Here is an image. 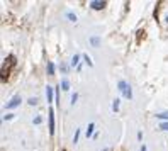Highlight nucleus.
<instances>
[{
  "label": "nucleus",
  "instance_id": "9",
  "mask_svg": "<svg viewBox=\"0 0 168 151\" xmlns=\"http://www.w3.org/2000/svg\"><path fill=\"white\" fill-rule=\"evenodd\" d=\"M112 111H114V112L119 111V99H116V100L112 102Z\"/></svg>",
  "mask_w": 168,
  "mask_h": 151
},
{
  "label": "nucleus",
  "instance_id": "5",
  "mask_svg": "<svg viewBox=\"0 0 168 151\" xmlns=\"http://www.w3.org/2000/svg\"><path fill=\"white\" fill-rule=\"evenodd\" d=\"M46 99H48V104L53 102V89L51 87H46Z\"/></svg>",
  "mask_w": 168,
  "mask_h": 151
},
{
  "label": "nucleus",
  "instance_id": "21",
  "mask_svg": "<svg viewBox=\"0 0 168 151\" xmlns=\"http://www.w3.org/2000/svg\"><path fill=\"white\" fill-rule=\"evenodd\" d=\"M141 151H146V148H144V146H143V148H141Z\"/></svg>",
  "mask_w": 168,
  "mask_h": 151
},
{
  "label": "nucleus",
  "instance_id": "7",
  "mask_svg": "<svg viewBox=\"0 0 168 151\" xmlns=\"http://www.w3.org/2000/svg\"><path fill=\"white\" fill-rule=\"evenodd\" d=\"M59 87H61L63 90H70V81H68V80H66V78H65V80L61 81V85H59Z\"/></svg>",
  "mask_w": 168,
  "mask_h": 151
},
{
  "label": "nucleus",
  "instance_id": "14",
  "mask_svg": "<svg viewBox=\"0 0 168 151\" xmlns=\"http://www.w3.org/2000/svg\"><path fill=\"white\" fill-rule=\"evenodd\" d=\"M160 129H163V131H168V121H166V122H161V124H160Z\"/></svg>",
  "mask_w": 168,
  "mask_h": 151
},
{
  "label": "nucleus",
  "instance_id": "17",
  "mask_svg": "<svg viewBox=\"0 0 168 151\" xmlns=\"http://www.w3.org/2000/svg\"><path fill=\"white\" fill-rule=\"evenodd\" d=\"M78 136H80V131H77V133H75V138H73L75 143H78Z\"/></svg>",
  "mask_w": 168,
  "mask_h": 151
},
{
  "label": "nucleus",
  "instance_id": "3",
  "mask_svg": "<svg viewBox=\"0 0 168 151\" xmlns=\"http://www.w3.org/2000/svg\"><path fill=\"white\" fill-rule=\"evenodd\" d=\"M105 5H107L105 2H99V0H94V2H90V7L94 9V10H102Z\"/></svg>",
  "mask_w": 168,
  "mask_h": 151
},
{
  "label": "nucleus",
  "instance_id": "13",
  "mask_svg": "<svg viewBox=\"0 0 168 151\" xmlns=\"http://www.w3.org/2000/svg\"><path fill=\"white\" fill-rule=\"evenodd\" d=\"M78 59H80V56H78V55H75L73 58H71V65H73V66H75V65H78Z\"/></svg>",
  "mask_w": 168,
  "mask_h": 151
},
{
  "label": "nucleus",
  "instance_id": "1",
  "mask_svg": "<svg viewBox=\"0 0 168 151\" xmlns=\"http://www.w3.org/2000/svg\"><path fill=\"white\" fill-rule=\"evenodd\" d=\"M119 90L124 93L126 99H131V97H132V90H131V87H129L126 81H119Z\"/></svg>",
  "mask_w": 168,
  "mask_h": 151
},
{
  "label": "nucleus",
  "instance_id": "4",
  "mask_svg": "<svg viewBox=\"0 0 168 151\" xmlns=\"http://www.w3.org/2000/svg\"><path fill=\"white\" fill-rule=\"evenodd\" d=\"M21 104V97L19 95H15V97H12V100L7 104V109H15V107Z\"/></svg>",
  "mask_w": 168,
  "mask_h": 151
},
{
  "label": "nucleus",
  "instance_id": "19",
  "mask_svg": "<svg viewBox=\"0 0 168 151\" xmlns=\"http://www.w3.org/2000/svg\"><path fill=\"white\" fill-rule=\"evenodd\" d=\"M12 117H14V115H12V114H9V115H4V119H5V121H10Z\"/></svg>",
  "mask_w": 168,
  "mask_h": 151
},
{
  "label": "nucleus",
  "instance_id": "20",
  "mask_svg": "<svg viewBox=\"0 0 168 151\" xmlns=\"http://www.w3.org/2000/svg\"><path fill=\"white\" fill-rule=\"evenodd\" d=\"M41 121H43L41 117H36V119H34V122H36V124H41Z\"/></svg>",
  "mask_w": 168,
  "mask_h": 151
},
{
  "label": "nucleus",
  "instance_id": "22",
  "mask_svg": "<svg viewBox=\"0 0 168 151\" xmlns=\"http://www.w3.org/2000/svg\"><path fill=\"white\" fill-rule=\"evenodd\" d=\"M166 22H168V15H166Z\"/></svg>",
  "mask_w": 168,
  "mask_h": 151
},
{
  "label": "nucleus",
  "instance_id": "11",
  "mask_svg": "<svg viewBox=\"0 0 168 151\" xmlns=\"http://www.w3.org/2000/svg\"><path fill=\"white\" fill-rule=\"evenodd\" d=\"M66 17H68L70 21H71V22H75V21H77V15L71 14V12H68V14H66Z\"/></svg>",
  "mask_w": 168,
  "mask_h": 151
},
{
  "label": "nucleus",
  "instance_id": "16",
  "mask_svg": "<svg viewBox=\"0 0 168 151\" xmlns=\"http://www.w3.org/2000/svg\"><path fill=\"white\" fill-rule=\"evenodd\" d=\"M29 104H31V105H36V104H37V99H36V97H34V99H29Z\"/></svg>",
  "mask_w": 168,
  "mask_h": 151
},
{
  "label": "nucleus",
  "instance_id": "10",
  "mask_svg": "<svg viewBox=\"0 0 168 151\" xmlns=\"http://www.w3.org/2000/svg\"><path fill=\"white\" fill-rule=\"evenodd\" d=\"M83 59H85V63H87L88 66H94V63H92V59H90V56H88V55H83Z\"/></svg>",
  "mask_w": 168,
  "mask_h": 151
},
{
  "label": "nucleus",
  "instance_id": "2",
  "mask_svg": "<svg viewBox=\"0 0 168 151\" xmlns=\"http://www.w3.org/2000/svg\"><path fill=\"white\" fill-rule=\"evenodd\" d=\"M49 133L55 134V111L49 109Z\"/></svg>",
  "mask_w": 168,
  "mask_h": 151
},
{
  "label": "nucleus",
  "instance_id": "12",
  "mask_svg": "<svg viewBox=\"0 0 168 151\" xmlns=\"http://www.w3.org/2000/svg\"><path fill=\"white\" fill-rule=\"evenodd\" d=\"M158 119H168V112H160V114H156Z\"/></svg>",
  "mask_w": 168,
  "mask_h": 151
},
{
  "label": "nucleus",
  "instance_id": "18",
  "mask_svg": "<svg viewBox=\"0 0 168 151\" xmlns=\"http://www.w3.org/2000/svg\"><path fill=\"white\" fill-rule=\"evenodd\" d=\"M92 44L97 46V44H99V39H97V37H92Z\"/></svg>",
  "mask_w": 168,
  "mask_h": 151
},
{
  "label": "nucleus",
  "instance_id": "15",
  "mask_svg": "<svg viewBox=\"0 0 168 151\" xmlns=\"http://www.w3.org/2000/svg\"><path fill=\"white\" fill-rule=\"evenodd\" d=\"M77 100H78V95H77V93H73V95H71V104H75Z\"/></svg>",
  "mask_w": 168,
  "mask_h": 151
},
{
  "label": "nucleus",
  "instance_id": "8",
  "mask_svg": "<svg viewBox=\"0 0 168 151\" xmlns=\"http://www.w3.org/2000/svg\"><path fill=\"white\" fill-rule=\"evenodd\" d=\"M94 127H95V124L92 122V124H88V129H87V138H90L92 136V133H94Z\"/></svg>",
  "mask_w": 168,
  "mask_h": 151
},
{
  "label": "nucleus",
  "instance_id": "6",
  "mask_svg": "<svg viewBox=\"0 0 168 151\" xmlns=\"http://www.w3.org/2000/svg\"><path fill=\"white\" fill-rule=\"evenodd\" d=\"M48 75H55V65L51 61H48Z\"/></svg>",
  "mask_w": 168,
  "mask_h": 151
}]
</instances>
